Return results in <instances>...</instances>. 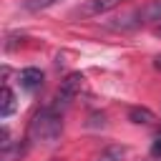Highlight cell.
<instances>
[{
    "instance_id": "6da1fadb",
    "label": "cell",
    "mask_w": 161,
    "mask_h": 161,
    "mask_svg": "<svg viewBox=\"0 0 161 161\" xmlns=\"http://www.w3.org/2000/svg\"><path fill=\"white\" fill-rule=\"evenodd\" d=\"M60 131H63V113L55 111L53 106H48V108H40L35 113V118L30 121L28 138L35 143H53V141H58Z\"/></svg>"
},
{
    "instance_id": "7a4b0ae2",
    "label": "cell",
    "mask_w": 161,
    "mask_h": 161,
    "mask_svg": "<svg viewBox=\"0 0 161 161\" xmlns=\"http://www.w3.org/2000/svg\"><path fill=\"white\" fill-rule=\"evenodd\" d=\"M80 88H83V75H80V73H68V75L60 80V88H58L55 101H53V108L63 113V111L73 103V98L80 93Z\"/></svg>"
},
{
    "instance_id": "3957f363",
    "label": "cell",
    "mask_w": 161,
    "mask_h": 161,
    "mask_svg": "<svg viewBox=\"0 0 161 161\" xmlns=\"http://www.w3.org/2000/svg\"><path fill=\"white\" fill-rule=\"evenodd\" d=\"M121 3H126V0H86L83 8L78 10V15H83V18H96V15H103V13L113 10V8H118Z\"/></svg>"
},
{
    "instance_id": "277c9868",
    "label": "cell",
    "mask_w": 161,
    "mask_h": 161,
    "mask_svg": "<svg viewBox=\"0 0 161 161\" xmlns=\"http://www.w3.org/2000/svg\"><path fill=\"white\" fill-rule=\"evenodd\" d=\"M20 86H23L25 91H38V88L43 86V73H40L38 68H25V70L20 73Z\"/></svg>"
},
{
    "instance_id": "5b68a950",
    "label": "cell",
    "mask_w": 161,
    "mask_h": 161,
    "mask_svg": "<svg viewBox=\"0 0 161 161\" xmlns=\"http://www.w3.org/2000/svg\"><path fill=\"white\" fill-rule=\"evenodd\" d=\"M128 121L136 123V126H148V123L156 121V116H153V111H148V108H143V106H133V108L128 111Z\"/></svg>"
},
{
    "instance_id": "8992f818",
    "label": "cell",
    "mask_w": 161,
    "mask_h": 161,
    "mask_svg": "<svg viewBox=\"0 0 161 161\" xmlns=\"http://www.w3.org/2000/svg\"><path fill=\"white\" fill-rule=\"evenodd\" d=\"M138 18H141L143 23H156V20H161V0L146 3V5L138 10Z\"/></svg>"
},
{
    "instance_id": "52a82bcc",
    "label": "cell",
    "mask_w": 161,
    "mask_h": 161,
    "mask_svg": "<svg viewBox=\"0 0 161 161\" xmlns=\"http://www.w3.org/2000/svg\"><path fill=\"white\" fill-rule=\"evenodd\" d=\"M15 93L8 88V86H3V93H0V116L3 118H8L13 111H15Z\"/></svg>"
},
{
    "instance_id": "ba28073f",
    "label": "cell",
    "mask_w": 161,
    "mask_h": 161,
    "mask_svg": "<svg viewBox=\"0 0 161 161\" xmlns=\"http://www.w3.org/2000/svg\"><path fill=\"white\" fill-rule=\"evenodd\" d=\"M123 158H126V148L123 146H106L96 156V161H123Z\"/></svg>"
},
{
    "instance_id": "9c48e42d",
    "label": "cell",
    "mask_w": 161,
    "mask_h": 161,
    "mask_svg": "<svg viewBox=\"0 0 161 161\" xmlns=\"http://www.w3.org/2000/svg\"><path fill=\"white\" fill-rule=\"evenodd\" d=\"M58 3H60V0H25L23 8L30 10V13H40V10H48V8L58 5Z\"/></svg>"
},
{
    "instance_id": "30bf717a",
    "label": "cell",
    "mask_w": 161,
    "mask_h": 161,
    "mask_svg": "<svg viewBox=\"0 0 161 161\" xmlns=\"http://www.w3.org/2000/svg\"><path fill=\"white\" fill-rule=\"evenodd\" d=\"M151 156H153L156 161H161V131L156 133V138H153V143H151Z\"/></svg>"
},
{
    "instance_id": "8fae6325",
    "label": "cell",
    "mask_w": 161,
    "mask_h": 161,
    "mask_svg": "<svg viewBox=\"0 0 161 161\" xmlns=\"http://www.w3.org/2000/svg\"><path fill=\"white\" fill-rule=\"evenodd\" d=\"M153 65H156V68L161 70V55H156V60H153Z\"/></svg>"
},
{
    "instance_id": "7c38bea8",
    "label": "cell",
    "mask_w": 161,
    "mask_h": 161,
    "mask_svg": "<svg viewBox=\"0 0 161 161\" xmlns=\"http://www.w3.org/2000/svg\"><path fill=\"white\" fill-rule=\"evenodd\" d=\"M156 35H161V25H158V28H156Z\"/></svg>"
}]
</instances>
